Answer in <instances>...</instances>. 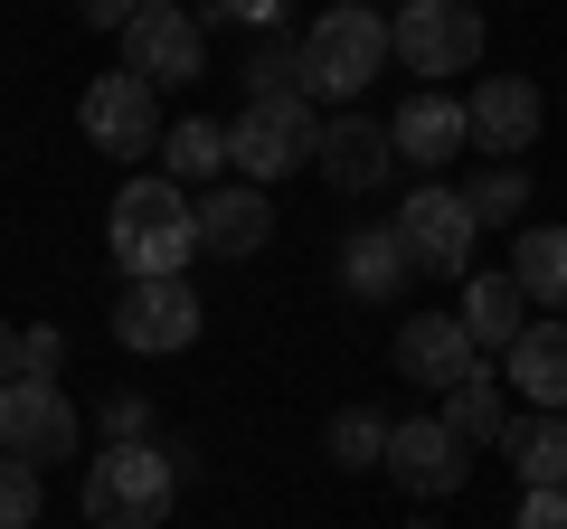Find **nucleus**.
I'll use <instances>...</instances> for the list:
<instances>
[{
    "instance_id": "6ab92c4d",
    "label": "nucleus",
    "mask_w": 567,
    "mask_h": 529,
    "mask_svg": "<svg viewBox=\"0 0 567 529\" xmlns=\"http://www.w3.org/2000/svg\"><path fill=\"white\" fill-rule=\"evenodd\" d=\"M464 331H473V350H511L529 331V293H520V274H473L464 284Z\"/></svg>"
},
{
    "instance_id": "2eb2a0df",
    "label": "nucleus",
    "mask_w": 567,
    "mask_h": 529,
    "mask_svg": "<svg viewBox=\"0 0 567 529\" xmlns=\"http://www.w3.org/2000/svg\"><path fill=\"white\" fill-rule=\"evenodd\" d=\"M312 162H322L331 189H350V199H360V189H379L388 170H398V143H388V123H369V114H331Z\"/></svg>"
},
{
    "instance_id": "c85d7f7f",
    "label": "nucleus",
    "mask_w": 567,
    "mask_h": 529,
    "mask_svg": "<svg viewBox=\"0 0 567 529\" xmlns=\"http://www.w3.org/2000/svg\"><path fill=\"white\" fill-rule=\"evenodd\" d=\"M58 360H66V341H58V331H20V378H58Z\"/></svg>"
},
{
    "instance_id": "aec40b11",
    "label": "nucleus",
    "mask_w": 567,
    "mask_h": 529,
    "mask_svg": "<svg viewBox=\"0 0 567 529\" xmlns=\"http://www.w3.org/2000/svg\"><path fill=\"white\" fill-rule=\"evenodd\" d=\"M502 445H511V464H520V483H529V491L567 483V416H511Z\"/></svg>"
},
{
    "instance_id": "b1692460",
    "label": "nucleus",
    "mask_w": 567,
    "mask_h": 529,
    "mask_svg": "<svg viewBox=\"0 0 567 529\" xmlns=\"http://www.w3.org/2000/svg\"><path fill=\"white\" fill-rule=\"evenodd\" d=\"M464 208H473V227H511V218L529 208V170H520V162L473 170V180H464Z\"/></svg>"
},
{
    "instance_id": "412c9836",
    "label": "nucleus",
    "mask_w": 567,
    "mask_h": 529,
    "mask_svg": "<svg viewBox=\"0 0 567 529\" xmlns=\"http://www.w3.org/2000/svg\"><path fill=\"white\" fill-rule=\"evenodd\" d=\"M511 274L529 303H567V227H520L511 237Z\"/></svg>"
},
{
    "instance_id": "6e6552de",
    "label": "nucleus",
    "mask_w": 567,
    "mask_h": 529,
    "mask_svg": "<svg viewBox=\"0 0 567 529\" xmlns=\"http://www.w3.org/2000/svg\"><path fill=\"white\" fill-rule=\"evenodd\" d=\"M0 454L10 464H66L76 454V407H66L58 378H10L0 387Z\"/></svg>"
},
{
    "instance_id": "dca6fc26",
    "label": "nucleus",
    "mask_w": 567,
    "mask_h": 529,
    "mask_svg": "<svg viewBox=\"0 0 567 529\" xmlns=\"http://www.w3.org/2000/svg\"><path fill=\"white\" fill-rule=\"evenodd\" d=\"M265 237H275V208H265L256 180H227V189H208V199H199V246H208V256L246 264Z\"/></svg>"
},
{
    "instance_id": "2f4dec72",
    "label": "nucleus",
    "mask_w": 567,
    "mask_h": 529,
    "mask_svg": "<svg viewBox=\"0 0 567 529\" xmlns=\"http://www.w3.org/2000/svg\"><path fill=\"white\" fill-rule=\"evenodd\" d=\"M76 20H85V29H133L142 0H76Z\"/></svg>"
},
{
    "instance_id": "1a4fd4ad",
    "label": "nucleus",
    "mask_w": 567,
    "mask_h": 529,
    "mask_svg": "<svg viewBox=\"0 0 567 529\" xmlns=\"http://www.w3.org/2000/svg\"><path fill=\"white\" fill-rule=\"evenodd\" d=\"M123 66L142 85H199L208 76V20H189L181 0H142V20L123 29Z\"/></svg>"
},
{
    "instance_id": "c756f323",
    "label": "nucleus",
    "mask_w": 567,
    "mask_h": 529,
    "mask_svg": "<svg viewBox=\"0 0 567 529\" xmlns=\"http://www.w3.org/2000/svg\"><path fill=\"white\" fill-rule=\"evenodd\" d=\"M511 529H567V483H548V491H520V520Z\"/></svg>"
},
{
    "instance_id": "5701e85b",
    "label": "nucleus",
    "mask_w": 567,
    "mask_h": 529,
    "mask_svg": "<svg viewBox=\"0 0 567 529\" xmlns=\"http://www.w3.org/2000/svg\"><path fill=\"white\" fill-rule=\"evenodd\" d=\"M388 435H398V426H388L379 407H341V416H331V435H322V454L341 473H369V464H388Z\"/></svg>"
},
{
    "instance_id": "a211bd4d",
    "label": "nucleus",
    "mask_w": 567,
    "mask_h": 529,
    "mask_svg": "<svg viewBox=\"0 0 567 529\" xmlns=\"http://www.w3.org/2000/svg\"><path fill=\"white\" fill-rule=\"evenodd\" d=\"M511 387H520L539 416H567V322H529L511 341Z\"/></svg>"
},
{
    "instance_id": "7ed1b4c3",
    "label": "nucleus",
    "mask_w": 567,
    "mask_h": 529,
    "mask_svg": "<svg viewBox=\"0 0 567 529\" xmlns=\"http://www.w3.org/2000/svg\"><path fill=\"white\" fill-rule=\"evenodd\" d=\"M181 473L189 464L171 445H104L85 473V529H162Z\"/></svg>"
},
{
    "instance_id": "4be33fe9",
    "label": "nucleus",
    "mask_w": 567,
    "mask_h": 529,
    "mask_svg": "<svg viewBox=\"0 0 567 529\" xmlns=\"http://www.w3.org/2000/svg\"><path fill=\"white\" fill-rule=\"evenodd\" d=\"M445 426L464 435V445H502L511 407H502V378H492V369H473V378H454V387H445Z\"/></svg>"
},
{
    "instance_id": "4468645a",
    "label": "nucleus",
    "mask_w": 567,
    "mask_h": 529,
    "mask_svg": "<svg viewBox=\"0 0 567 529\" xmlns=\"http://www.w3.org/2000/svg\"><path fill=\"white\" fill-rule=\"evenodd\" d=\"M464 123H473V152L520 162V152L539 143V85H529V76H483L473 104H464Z\"/></svg>"
},
{
    "instance_id": "473e14b6",
    "label": "nucleus",
    "mask_w": 567,
    "mask_h": 529,
    "mask_svg": "<svg viewBox=\"0 0 567 529\" xmlns=\"http://www.w3.org/2000/svg\"><path fill=\"white\" fill-rule=\"evenodd\" d=\"M10 378H20V331L0 322V387H10Z\"/></svg>"
},
{
    "instance_id": "bb28decb",
    "label": "nucleus",
    "mask_w": 567,
    "mask_h": 529,
    "mask_svg": "<svg viewBox=\"0 0 567 529\" xmlns=\"http://www.w3.org/2000/svg\"><path fill=\"white\" fill-rule=\"evenodd\" d=\"M0 529H39V464L0 454Z\"/></svg>"
},
{
    "instance_id": "f257e3e1",
    "label": "nucleus",
    "mask_w": 567,
    "mask_h": 529,
    "mask_svg": "<svg viewBox=\"0 0 567 529\" xmlns=\"http://www.w3.org/2000/svg\"><path fill=\"white\" fill-rule=\"evenodd\" d=\"M104 246H114L123 274H181L199 256V199H189L171 170L114 189V218H104Z\"/></svg>"
},
{
    "instance_id": "f8f14e48",
    "label": "nucleus",
    "mask_w": 567,
    "mask_h": 529,
    "mask_svg": "<svg viewBox=\"0 0 567 529\" xmlns=\"http://www.w3.org/2000/svg\"><path fill=\"white\" fill-rule=\"evenodd\" d=\"M473 369H483V350H473L464 312H406L398 322V378H416V387L445 397V387L473 378Z\"/></svg>"
},
{
    "instance_id": "39448f33",
    "label": "nucleus",
    "mask_w": 567,
    "mask_h": 529,
    "mask_svg": "<svg viewBox=\"0 0 567 529\" xmlns=\"http://www.w3.org/2000/svg\"><path fill=\"white\" fill-rule=\"evenodd\" d=\"M114 341L142 350V360L189 350L199 341V293H189V274H133V284L114 293Z\"/></svg>"
},
{
    "instance_id": "cd10ccee",
    "label": "nucleus",
    "mask_w": 567,
    "mask_h": 529,
    "mask_svg": "<svg viewBox=\"0 0 567 529\" xmlns=\"http://www.w3.org/2000/svg\"><path fill=\"white\" fill-rule=\"evenodd\" d=\"M284 10L293 0H208V20H227V29H284Z\"/></svg>"
},
{
    "instance_id": "f3484780",
    "label": "nucleus",
    "mask_w": 567,
    "mask_h": 529,
    "mask_svg": "<svg viewBox=\"0 0 567 529\" xmlns=\"http://www.w3.org/2000/svg\"><path fill=\"white\" fill-rule=\"evenodd\" d=\"M406 274H416V264H406V246H398V218H388V227H350V237H341V284H350V303H398Z\"/></svg>"
},
{
    "instance_id": "f03ea898",
    "label": "nucleus",
    "mask_w": 567,
    "mask_h": 529,
    "mask_svg": "<svg viewBox=\"0 0 567 529\" xmlns=\"http://www.w3.org/2000/svg\"><path fill=\"white\" fill-rule=\"evenodd\" d=\"M388 58H398V20H379L369 0H331L303 29V95H360L388 76Z\"/></svg>"
},
{
    "instance_id": "9b49d317",
    "label": "nucleus",
    "mask_w": 567,
    "mask_h": 529,
    "mask_svg": "<svg viewBox=\"0 0 567 529\" xmlns=\"http://www.w3.org/2000/svg\"><path fill=\"white\" fill-rule=\"evenodd\" d=\"M388 473H398L416 501H445V491L473 483V445L445 426V416H406V426L388 435Z\"/></svg>"
},
{
    "instance_id": "7c9ffc66",
    "label": "nucleus",
    "mask_w": 567,
    "mask_h": 529,
    "mask_svg": "<svg viewBox=\"0 0 567 529\" xmlns=\"http://www.w3.org/2000/svg\"><path fill=\"white\" fill-rule=\"evenodd\" d=\"M152 407H142V397H114V407H104V435H114V445H152Z\"/></svg>"
},
{
    "instance_id": "f704fd0d",
    "label": "nucleus",
    "mask_w": 567,
    "mask_h": 529,
    "mask_svg": "<svg viewBox=\"0 0 567 529\" xmlns=\"http://www.w3.org/2000/svg\"><path fill=\"white\" fill-rule=\"evenodd\" d=\"M406 10H416V0H406Z\"/></svg>"
},
{
    "instance_id": "423d86ee",
    "label": "nucleus",
    "mask_w": 567,
    "mask_h": 529,
    "mask_svg": "<svg viewBox=\"0 0 567 529\" xmlns=\"http://www.w3.org/2000/svg\"><path fill=\"white\" fill-rule=\"evenodd\" d=\"M473 208H464V189H445V180H425V189H406V208H398V246H406V264L416 274H473Z\"/></svg>"
},
{
    "instance_id": "a878e982",
    "label": "nucleus",
    "mask_w": 567,
    "mask_h": 529,
    "mask_svg": "<svg viewBox=\"0 0 567 529\" xmlns=\"http://www.w3.org/2000/svg\"><path fill=\"white\" fill-rule=\"evenodd\" d=\"M246 95H303V39H265L246 58Z\"/></svg>"
},
{
    "instance_id": "393cba45",
    "label": "nucleus",
    "mask_w": 567,
    "mask_h": 529,
    "mask_svg": "<svg viewBox=\"0 0 567 529\" xmlns=\"http://www.w3.org/2000/svg\"><path fill=\"white\" fill-rule=\"evenodd\" d=\"M162 162H171V180H208V170L227 162V123H208V114L171 123V133H162Z\"/></svg>"
},
{
    "instance_id": "9d476101",
    "label": "nucleus",
    "mask_w": 567,
    "mask_h": 529,
    "mask_svg": "<svg viewBox=\"0 0 567 529\" xmlns=\"http://www.w3.org/2000/svg\"><path fill=\"white\" fill-rule=\"evenodd\" d=\"M398 58L416 76H473V58H483V10L473 0H416V10H398Z\"/></svg>"
},
{
    "instance_id": "20e7f679",
    "label": "nucleus",
    "mask_w": 567,
    "mask_h": 529,
    "mask_svg": "<svg viewBox=\"0 0 567 529\" xmlns=\"http://www.w3.org/2000/svg\"><path fill=\"white\" fill-rule=\"evenodd\" d=\"M322 152V123H312L303 95H246V114L227 123V170L237 180H284V170H303Z\"/></svg>"
},
{
    "instance_id": "72a5a7b5",
    "label": "nucleus",
    "mask_w": 567,
    "mask_h": 529,
    "mask_svg": "<svg viewBox=\"0 0 567 529\" xmlns=\"http://www.w3.org/2000/svg\"><path fill=\"white\" fill-rule=\"evenodd\" d=\"M406 529H435V520H406Z\"/></svg>"
},
{
    "instance_id": "ddd939ff",
    "label": "nucleus",
    "mask_w": 567,
    "mask_h": 529,
    "mask_svg": "<svg viewBox=\"0 0 567 529\" xmlns=\"http://www.w3.org/2000/svg\"><path fill=\"white\" fill-rule=\"evenodd\" d=\"M388 143H398V162H406V170H445L454 152H473V123H464V104H454L445 85H425V95H406V104H398Z\"/></svg>"
},
{
    "instance_id": "0eeeda50",
    "label": "nucleus",
    "mask_w": 567,
    "mask_h": 529,
    "mask_svg": "<svg viewBox=\"0 0 567 529\" xmlns=\"http://www.w3.org/2000/svg\"><path fill=\"white\" fill-rule=\"evenodd\" d=\"M76 123H85V143L114 152V162H133V152H162V85H142L133 66H114V76L85 85Z\"/></svg>"
}]
</instances>
